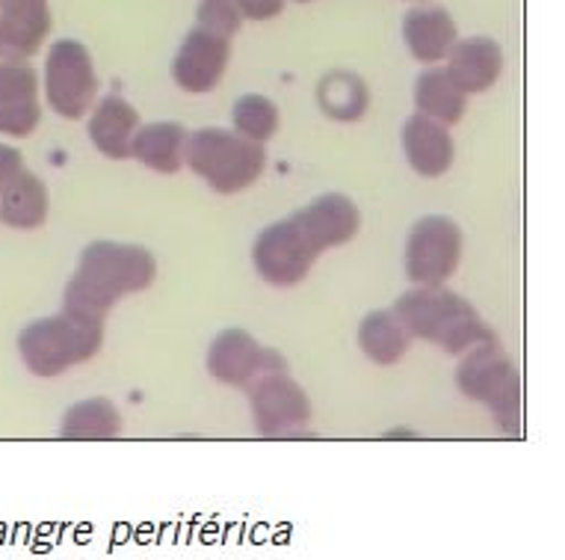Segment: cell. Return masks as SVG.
<instances>
[{
    "label": "cell",
    "instance_id": "obj_19",
    "mask_svg": "<svg viewBox=\"0 0 565 560\" xmlns=\"http://www.w3.org/2000/svg\"><path fill=\"white\" fill-rule=\"evenodd\" d=\"M47 211H51V199H47L45 181L33 176L28 167L21 169L10 184L0 187V223L3 225L30 232L45 223Z\"/></svg>",
    "mask_w": 565,
    "mask_h": 560
},
{
    "label": "cell",
    "instance_id": "obj_26",
    "mask_svg": "<svg viewBox=\"0 0 565 560\" xmlns=\"http://www.w3.org/2000/svg\"><path fill=\"white\" fill-rule=\"evenodd\" d=\"M243 19L249 21H269L285 10V0H234Z\"/></svg>",
    "mask_w": 565,
    "mask_h": 560
},
{
    "label": "cell",
    "instance_id": "obj_8",
    "mask_svg": "<svg viewBox=\"0 0 565 560\" xmlns=\"http://www.w3.org/2000/svg\"><path fill=\"white\" fill-rule=\"evenodd\" d=\"M462 262V232L447 216H424L412 225L403 267L415 285H445Z\"/></svg>",
    "mask_w": 565,
    "mask_h": 560
},
{
    "label": "cell",
    "instance_id": "obj_21",
    "mask_svg": "<svg viewBox=\"0 0 565 560\" xmlns=\"http://www.w3.org/2000/svg\"><path fill=\"white\" fill-rule=\"evenodd\" d=\"M412 345V332L406 324L391 311H371L367 318L359 324V347L364 356L376 364H394L406 356Z\"/></svg>",
    "mask_w": 565,
    "mask_h": 560
},
{
    "label": "cell",
    "instance_id": "obj_23",
    "mask_svg": "<svg viewBox=\"0 0 565 560\" xmlns=\"http://www.w3.org/2000/svg\"><path fill=\"white\" fill-rule=\"evenodd\" d=\"M121 433V415L107 398H89L68 406L60 424L63 440H116Z\"/></svg>",
    "mask_w": 565,
    "mask_h": 560
},
{
    "label": "cell",
    "instance_id": "obj_3",
    "mask_svg": "<svg viewBox=\"0 0 565 560\" xmlns=\"http://www.w3.org/2000/svg\"><path fill=\"white\" fill-rule=\"evenodd\" d=\"M394 315L406 324L412 338L433 341L450 356H462L494 338L477 308L445 285H417L415 290H406L394 303Z\"/></svg>",
    "mask_w": 565,
    "mask_h": 560
},
{
    "label": "cell",
    "instance_id": "obj_28",
    "mask_svg": "<svg viewBox=\"0 0 565 560\" xmlns=\"http://www.w3.org/2000/svg\"><path fill=\"white\" fill-rule=\"evenodd\" d=\"M297 3H311V0H297Z\"/></svg>",
    "mask_w": 565,
    "mask_h": 560
},
{
    "label": "cell",
    "instance_id": "obj_22",
    "mask_svg": "<svg viewBox=\"0 0 565 560\" xmlns=\"http://www.w3.org/2000/svg\"><path fill=\"white\" fill-rule=\"evenodd\" d=\"M415 104L417 113H424L429 119L441 121V125H456L465 116L468 95L454 84L447 68H427L417 77Z\"/></svg>",
    "mask_w": 565,
    "mask_h": 560
},
{
    "label": "cell",
    "instance_id": "obj_9",
    "mask_svg": "<svg viewBox=\"0 0 565 560\" xmlns=\"http://www.w3.org/2000/svg\"><path fill=\"white\" fill-rule=\"evenodd\" d=\"M246 389H249L255 427L264 436L299 433L311 421V401L285 368L258 373Z\"/></svg>",
    "mask_w": 565,
    "mask_h": 560
},
{
    "label": "cell",
    "instance_id": "obj_18",
    "mask_svg": "<svg viewBox=\"0 0 565 560\" xmlns=\"http://www.w3.org/2000/svg\"><path fill=\"white\" fill-rule=\"evenodd\" d=\"M186 128L178 121H149L139 125L134 140H130V158H137L142 167L175 176L184 167L186 151Z\"/></svg>",
    "mask_w": 565,
    "mask_h": 560
},
{
    "label": "cell",
    "instance_id": "obj_14",
    "mask_svg": "<svg viewBox=\"0 0 565 560\" xmlns=\"http://www.w3.org/2000/svg\"><path fill=\"white\" fill-rule=\"evenodd\" d=\"M503 72V51L494 39H456L447 54V75L465 95L486 93Z\"/></svg>",
    "mask_w": 565,
    "mask_h": 560
},
{
    "label": "cell",
    "instance_id": "obj_13",
    "mask_svg": "<svg viewBox=\"0 0 565 560\" xmlns=\"http://www.w3.org/2000/svg\"><path fill=\"white\" fill-rule=\"evenodd\" d=\"M51 33L47 0H0V60H30Z\"/></svg>",
    "mask_w": 565,
    "mask_h": 560
},
{
    "label": "cell",
    "instance_id": "obj_27",
    "mask_svg": "<svg viewBox=\"0 0 565 560\" xmlns=\"http://www.w3.org/2000/svg\"><path fill=\"white\" fill-rule=\"evenodd\" d=\"M24 169V158L19 149H12L7 142H0V187H7L12 178Z\"/></svg>",
    "mask_w": 565,
    "mask_h": 560
},
{
    "label": "cell",
    "instance_id": "obj_2",
    "mask_svg": "<svg viewBox=\"0 0 565 560\" xmlns=\"http://www.w3.org/2000/svg\"><path fill=\"white\" fill-rule=\"evenodd\" d=\"M158 279V262L137 243L95 241L81 253L75 276L63 294V311L104 324L119 299L146 290Z\"/></svg>",
    "mask_w": 565,
    "mask_h": 560
},
{
    "label": "cell",
    "instance_id": "obj_24",
    "mask_svg": "<svg viewBox=\"0 0 565 560\" xmlns=\"http://www.w3.org/2000/svg\"><path fill=\"white\" fill-rule=\"evenodd\" d=\"M232 121H234V131L243 134L246 140L264 142L278 131V107L269 102L267 95L249 93L237 98L232 110Z\"/></svg>",
    "mask_w": 565,
    "mask_h": 560
},
{
    "label": "cell",
    "instance_id": "obj_16",
    "mask_svg": "<svg viewBox=\"0 0 565 560\" xmlns=\"http://www.w3.org/2000/svg\"><path fill=\"white\" fill-rule=\"evenodd\" d=\"M403 39L408 54L420 63H438L456 42V21L445 7H412L403 19Z\"/></svg>",
    "mask_w": 565,
    "mask_h": 560
},
{
    "label": "cell",
    "instance_id": "obj_12",
    "mask_svg": "<svg viewBox=\"0 0 565 560\" xmlns=\"http://www.w3.org/2000/svg\"><path fill=\"white\" fill-rule=\"evenodd\" d=\"M42 121L39 75L28 60H0V134L30 137Z\"/></svg>",
    "mask_w": 565,
    "mask_h": 560
},
{
    "label": "cell",
    "instance_id": "obj_10",
    "mask_svg": "<svg viewBox=\"0 0 565 560\" xmlns=\"http://www.w3.org/2000/svg\"><path fill=\"white\" fill-rule=\"evenodd\" d=\"M232 60V39L211 30H190L172 60V77L184 93H214Z\"/></svg>",
    "mask_w": 565,
    "mask_h": 560
},
{
    "label": "cell",
    "instance_id": "obj_25",
    "mask_svg": "<svg viewBox=\"0 0 565 560\" xmlns=\"http://www.w3.org/2000/svg\"><path fill=\"white\" fill-rule=\"evenodd\" d=\"M243 24V15L234 0H199V12H195V28L211 30L220 36L232 39Z\"/></svg>",
    "mask_w": 565,
    "mask_h": 560
},
{
    "label": "cell",
    "instance_id": "obj_17",
    "mask_svg": "<svg viewBox=\"0 0 565 560\" xmlns=\"http://www.w3.org/2000/svg\"><path fill=\"white\" fill-rule=\"evenodd\" d=\"M139 128V113L121 95H107L95 104L89 116V140L104 158L125 160L130 158V140Z\"/></svg>",
    "mask_w": 565,
    "mask_h": 560
},
{
    "label": "cell",
    "instance_id": "obj_5",
    "mask_svg": "<svg viewBox=\"0 0 565 560\" xmlns=\"http://www.w3.org/2000/svg\"><path fill=\"white\" fill-rule=\"evenodd\" d=\"M184 163L216 193L232 197L264 176L267 155L260 142L246 140L243 134L228 128H202L186 137Z\"/></svg>",
    "mask_w": 565,
    "mask_h": 560
},
{
    "label": "cell",
    "instance_id": "obj_20",
    "mask_svg": "<svg viewBox=\"0 0 565 560\" xmlns=\"http://www.w3.org/2000/svg\"><path fill=\"white\" fill-rule=\"evenodd\" d=\"M317 104L332 121H355L371 107V89L355 72H329L317 84Z\"/></svg>",
    "mask_w": 565,
    "mask_h": 560
},
{
    "label": "cell",
    "instance_id": "obj_1",
    "mask_svg": "<svg viewBox=\"0 0 565 560\" xmlns=\"http://www.w3.org/2000/svg\"><path fill=\"white\" fill-rule=\"evenodd\" d=\"M359 229V208L341 193H323L288 220L267 225L252 246V262L273 288H294L326 250L350 243Z\"/></svg>",
    "mask_w": 565,
    "mask_h": 560
},
{
    "label": "cell",
    "instance_id": "obj_7",
    "mask_svg": "<svg viewBox=\"0 0 565 560\" xmlns=\"http://www.w3.org/2000/svg\"><path fill=\"white\" fill-rule=\"evenodd\" d=\"M98 75L89 47L77 39H60L45 56V98L47 107L63 119H84L95 107Z\"/></svg>",
    "mask_w": 565,
    "mask_h": 560
},
{
    "label": "cell",
    "instance_id": "obj_4",
    "mask_svg": "<svg viewBox=\"0 0 565 560\" xmlns=\"http://www.w3.org/2000/svg\"><path fill=\"white\" fill-rule=\"evenodd\" d=\"M465 359L456 368V385L465 398L486 403L494 421L510 436L524 433V383L515 364L501 347L498 338L465 350Z\"/></svg>",
    "mask_w": 565,
    "mask_h": 560
},
{
    "label": "cell",
    "instance_id": "obj_15",
    "mask_svg": "<svg viewBox=\"0 0 565 560\" xmlns=\"http://www.w3.org/2000/svg\"><path fill=\"white\" fill-rule=\"evenodd\" d=\"M403 151L417 176L438 178L454 167L456 146L450 128L441 121L429 119L424 113L408 116L403 125Z\"/></svg>",
    "mask_w": 565,
    "mask_h": 560
},
{
    "label": "cell",
    "instance_id": "obj_6",
    "mask_svg": "<svg viewBox=\"0 0 565 560\" xmlns=\"http://www.w3.org/2000/svg\"><path fill=\"white\" fill-rule=\"evenodd\" d=\"M104 345V324H89L75 315H51L21 329L19 353L36 377H60L68 368L89 362Z\"/></svg>",
    "mask_w": 565,
    "mask_h": 560
},
{
    "label": "cell",
    "instance_id": "obj_11",
    "mask_svg": "<svg viewBox=\"0 0 565 560\" xmlns=\"http://www.w3.org/2000/svg\"><path fill=\"white\" fill-rule=\"evenodd\" d=\"M276 368H285V359L260 347L246 329H223L207 350V371L225 385H249L258 373Z\"/></svg>",
    "mask_w": 565,
    "mask_h": 560
}]
</instances>
